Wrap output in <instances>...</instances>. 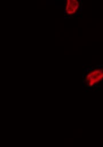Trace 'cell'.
I'll list each match as a JSON object with an SVG mask.
<instances>
[{"label": "cell", "instance_id": "1", "mask_svg": "<svg viewBox=\"0 0 103 147\" xmlns=\"http://www.w3.org/2000/svg\"><path fill=\"white\" fill-rule=\"evenodd\" d=\"M103 82V67L87 70L84 77V83L88 88H94Z\"/></svg>", "mask_w": 103, "mask_h": 147}, {"label": "cell", "instance_id": "2", "mask_svg": "<svg viewBox=\"0 0 103 147\" xmlns=\"http://www.w3.org/2000/svg\"><path fill=\"white\" fill-rule=\"evenodd\" d=\"M81 4L77 0H66L65 3L64 14L65 17H73L77 15L80 10Z\"/></svg>", "mask_w": 103, "mask_h": 147}]
</instances>
